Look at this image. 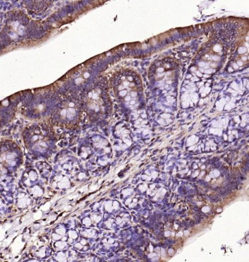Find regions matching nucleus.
Here are the masks:
<instances>
[{"instance_id":"f257e3e1","label":"nucleus","mask_w":249,"mask_h":262,"mask_svg":"<svg viewBox=\"0 0 249 262\" xmlns=\"http://www.w3.org/2000/svg\"><path fill=\"white\" fill-rule=\"evenodd\" d=\"M83 104L90 116L100 118L107 112L108 95L103 86L95 85L85 92Z\"/></svg>"},{"instance_id":"f03ea898","label":"nucleus","mask_w":249,"mask_h":262,"mask_svg":"<svg viewBox=\"0 0 249 262\" xmlns=\"http://www.w3.org/2000/svg\"><path fill=\"white\" fill-rule=\"evenodd\" d=\"M82 105L77 98L70 96L64 100L60 107L59 119L67 126H73L79 122L82 116Z\"/></svg>"}]
</instances>
